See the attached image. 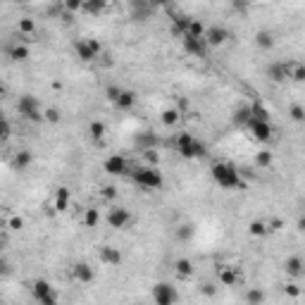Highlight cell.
I'll return each instance as SVG.
<instances>
[{
  "instance_id": "obj_20",
  "label": "cell",
  "mask_w": 305,
  "mask_h": 305,
  "mask_svg": "<svg viewBox=\"0 0 305 305\" xmlns=\"http://www.w3.org/2000/svg\"><path fill=\"white\" fill-rule=\"evenodd\" d=\"M33 162V155L31 150H19L15 157H12V167H15L17 172H24V170H29Z\"/></svg>"
},
{
  "instance_id": "obj_15",
  "label": "cell",
  "mask_w": 305,
  "mask_h": 305,
  "mask_svg": "<svg viewBox=\"0 0 305 305\" xmlns=\"http://www.w3.org/2000/svg\"><path fill=\"white\" fill-rule=\"evenodd\" d=\"M98 255H100L103 265H110V267H119V265H122V260H124V258H122V251L115 248V246H100Z\"/></svg>"
},
{
  "instance_id": "obj_40",
  "label": "cell",
  "mask_w": 305,
  "mask_h": 305,
  "mask_svg": "<svg viewBox=\"0 0 305 305\" xmlns=\"http://www.w3.org/2000/svg\"><path fill=\"white\" fill-rule=\"evenodd\" d=\"M122 91H124L122 86H115V84H110V86L105 88V98H108V100L112 103V105H115V103L119 100V95H122Z\"/></svg>"
},
{
  "instance_id": "obj_3",
  "label": "cell",
  "mask_w": 305,
  "mask_h": 305,
  "mask_svg": "<svg viewBox=\"0 0 305 305\" xmlns=\"http://www.w3.org/2000/svg\"><path fill=\"white\" fill-rule=\"evenodd\" d=\"M174 146H177V153H179L184 160H200V157H205V143L188 131H181L179 136H177Z\"/></svg>"
},
{
  "instance_id": "obj_12",
  "label": "cell",
  "mask_w": 305,
  "mask_h": 305,
  "mask_svg": "<svg viewBox=\"0 0 305 305\" xmlns=\"http://www.w3.org/2000/svg\"><path fill=\"white\" fill-rule=\"evenodd\" d=\"M229 39H231V31H229L227 26H219V24H212L210 29L205 31L208 46H222V43H227Z\"/></svg>"
},
{
  "instance_id": "obj_22",
  "label": "cell",
  "mask_w": 305,
  "mask_h": 305,
  "mask_svg": "<svg viewBox=\"0 0 305 305\" xmlns=\"http://www.w3.org/2000/svg\"><path fill=\"white\" fill-rule=\"evenodd\" d=\"M248 234L255 236V239H265V236H269L272 234L269 222H265V219H255V222H251V224H248Z\"/></svg>"
},
{
  "instance_id": "obj_17",
  "label": "cell",
  "mask_w": 305,
  "mask_h": 305,
  "mask_svg": "<svg viewBox=\"0 0 305 305\" xmlns=\"http://www.w3.org/2000/svg\"><path fill=\"white\" fill-rule=\"evenodd\" d=\"M284 272L298 279V277H303L305 274V260L300 255H289V258L284 260Z\"/></svg>"
},
{
  "instance_id": "obj_29",
  "label": "cell",
  "mask_w": 305,
  "mask_h": 305,
  "mask_svg": "<svg viewBox=\"0 0 305 305\" xmlns=\"http://www.w3.org/2000/svg\"><path fill=\"white\" fill-rule=\"evenodd\" d=\"M253 119V112H251V105H241V108H236L234 112V122L239 126H248Z\"/></svg>"
},
{
  "instance_id": "obj_24",
  "label": "cell",
  "mask_w": 305,
  "mask_h": 305,
  "mask_svg": "<svg viewBox=\"0 0 305 305\" xmlns=\"http://www.w3.org/2000/svg\"><path fill=\"white\" fill-rule=\"evenodd\" d=\"M286 67H289V79H291V81L303 84V81H305V64L298 62V60H289Z\"/></svg>"
},
{
  "instance_id": "obj_39",
  "label": "cell",
  "mask_w": 305,
  "mask_h": 305,
  "mask_svg": "<svg viewBox=\"0 0 305 305\" xmlns=\"http://www.w3.org/2000/svg\"><path fill=\"white\" fill-rule=\"evenodd\" d=\"M193 234H196V231H193V227H191V224H181V227L174 231V236H177L179 241H191V239H193Z\"/></svg>"
},
{
  "instance_id": "obj_23",
  "label": "cell",
  "mask_w": 305,
  "mask_h": 305,
  "mask_svg": "<svg viewBox=\"0 0 305 305\" xmlns=\"http://www.w3.org/2000/svg\"><path fill=\"white\" fill-rule=\"evenodd\" d=\"M243 300L248 305H265V300H267V293L260 286H251V289L246 291V296H243Z\"/></svg>"
},
{
  "instance_id": "obj_5",
  "label": "cell",
  "mask_w": 305,
  "mask_h": 305,
  "mask_svg": "<svg viewBox=\"0 0 305 305\" xmlns=\"http://www.w3.org/2000/svg\"><path fill=\"white\" fill-rule=\"evenodd\" d=\"M74 53L81 62H93L103 53V46L95 39H79L74 41Z\"/></svg>"
},
{
  "instance_id": "obj_46",
  "label": "cell",
  "mask_w": 305,
  "mask_h": 305,
  "mask_svg": "<svg viewBox=\"0 0 305 305\" xmlns=\"http://www.w3.org/2000/svg\"><path fill=\"white\" fill-rule=\"evenodd\" d=\"M10 131H12L10 122H8V119H3V124H0V136H3V141H8V139H10Z\"/></svg>"
},
{
  "instance_id": "obj_6",
  "label": "cell",
  "mask_w": 305,
  "mask_h": 305,
  "mask_svg": "<svg viewBox=\"0 0 305 305\" xmlns=\"http://www.w3.org/2000/svg\"><path fill=\"white\" fill-rule=\"evenodd\" d=\"M179 300V291L170 282H157L153 286V303L155 305H177Z\"/></svg>"
},
{
  "instance_id": "obj_43",
  "label": "cell",
  "mask_w": 305,
  "mask_h": 305,
  "mask_svg": "<svg viewBox=\"0 0 305 305\" xmlns=\"http://www.w3.org/2000/svg\"><path fill=\"white\" fill-rule=\"evenodd\" d=\"M43 117H46V122H50V124H57V122H60V110L48 108V110H46V115H43Z\"/></svg>"
},
{
  "instance_id": "obj_4",
  "label": "cell",
  "mask_w": 305,
  "mask_h": 305,
  "mask_svg": "<svg viewBox=\"0 0 305 305\" xmlns=\"http://www.w3.org/2000/svg\"><path fill=\"white\" fill-rule=\"evenodd\" d=\"M17 112H19V117L29 119V122H43V119H46L43 117L46 110L41 108V103L29 93L19 95V100H17Z\"/></svg>"
},
{
  "instance_id": "obj_13",
  "label": "cell",
  "mask_w": 305,
  "mask_h": 305,
  "mask_svg": "<svg viewBox=\"0 0 305 305\" xmlns=\"http://www.w3.org/2000/svg\"><path fill=\"white\" fill-rule=\"evenodd\" d=\"M170 10V8H167ZM170 15H172V29L174 33H179L181 39L191 31V24H193V17L184 15V12H177V10H170Z\"/></svg>"
},
{
  "instance_id": "obj_36",
  "label": "cell",
  "mask_w": 305,
  "mask_h": 305,
  "mask_svg": "<svg viewBox=\"0 0 305 305\" xmlns=\"http://www.w3.org/2000/svg\"><path fill=\"white\" fill-rule=\"evenodd\" d=\"M272 160H274V155L269 150H260L258 155H255V164H258L260 170H267V167L272 164Z\"/></svg>"
},
{
  "instance_id": "obj_21",
  "label": "cell",
  "mask_w": 305,
  "mask_h": 305,
  "mask_svg": "<svg viewBox=\"0 0 305 305\" xmlns=\"http://www.w3.org/2000/svg\"><path fill=\"white\" fill-rule=\"evenodd\" d=\"M150 12H153V5H148V3H143V0H136L131 5V17L136 19V22H146L150 17Z\"/></svg>"
},
{
  "instance_id": "obj_38",
  "label": "cell",
  "mask_w": 305,
  "mask_h": 305,
  "mask_svg": "<svg viewBox=\"0 0 305 305\" xmlns=\"http://www.w3.org/2000/svg\"><path fill=\"white\" fill-rule=\"evenodd\" d=\"M88 133H91L93 141H103V136H105V124H103V122H91Z\"/></svg>"
},
{
  "instance_id": "obj_35",
  "label": "cell",
  "mask_w": 305,
  "mask_h": 305,
  "mask_svg": "<svg viewBox=\"0 0 305 305\" xmlns=\"http://www.w3.org/2000/svg\"><path fill=\"white\" fill-rule=\"evenodd\" d=\"M160 119H162L164 126H174L177 122H179V112H177L174 108H167V110H162V117Z\"/></svg>"
},
{
  "instance_id": "obj_48",
  "label": "cell",
  "mask_w": 305,
  "mask_h": 305,
  "mask_svg": "<svg viewBox=\"0 0 305 305\" xmlns=\"http://www.w3.org/2000/svg\"><path fill=\"white\" fill-rule=\"evenodd\" d=\"M200 293H203V296H215V286H212V284H203V286H200Z\"/></svg>"
},
{
  "instance_id": "obj_34",
  "label": "cell",
  "mask_w": 305,
  "mask_h": 305,
  "mask_svg": "<svg viewBox=\"0 0 305 305\" xmlns=\"http://www.w3.org/2000/svg\"><path fill=\"white\" fill-rule=\"evenodd\" d=\"M289 115L293 122H298V124H305V105H300V103H293L289 108Z\"/></svg>"
},
{
  "instance_id": "obj_14",
  "label": "cell",
  "mask_w": 305,
  "mask_h": 305,
  "mask_svg": "<svg viewBox=\"0 0 305 305\" xmlns=\"http://www.w3.org/2000/svg\"><path fill=\"white\" fill-rule=\"evenodd\" d=\"M184 43V50H186L191 57H203L208 53V41L205 39H196V36H184L181 39Z\"/></svg>"
},
{
  "instance_id": "obj_37",
  "label": "cell",
  "mask_w": 305,
  "mask_h": 305,
  "mask_svg": "<svg viewBox=\"0 0 305 305\" xmlns=\"http://www.w3.org/2000/svg\"><path fill=\"white\" fill-rule=\"evenodd\" d=\"M33 31H36L33 19H19V39H26V36H31Z\"/></svg>"
},
{
  "instance_id": "obj_49",
  "label": "cell",
  "mask_w": 305,
  "mask_h": 305,
  "mask_svg": "<svg viewBox=\"0 0 305 305\" xmlns=\"http://www.w3.org/2000/svg\"><path fill=\"white\" fill-rule=\"evenodd\" d=\"M267 222H269V229H272V231H279V229L284 227L282 219H267Z\"/></svg>"
},
{
  "instance_id": "obj_33",
  "label": "cell",
  "mask_w": 305,
  "mask_h": 305,
  "mask_svg": "<svg viewBox=\"0 0 305 305\" xmlns=\"http://www.w3.org/2000/svg\"><path fill=\"white\" fill-rule=\"evenodd\" d=\"M103 10H105V3H103V0H86L81 12H86V15H100Z\"/></svg>"
},
{
  "instance_id": "obj_8",
  "label": "cell",
  "mask_w": 305,
  "mask_h": 305,
  "mask_svg": "<svg viewBox=\"0 0 305 305\" xmlns=\"http://www.w3.org/2000/svg\"><path fill=\"white\" fill-rule=\"evenodd\" d=\"M103 170L112 177H124V174L131 172V164L124 155H110L105 162H103Z\"/></svg>"
},
{
  "instance_id": "obj_7",
  "label": "cell",
  "mask_w": 305,
  "mask_h": 305,
  "mask_svg": "<svg viewBox=\"0 0 305 305\" xmlns=\"http://www.w3.org/2000/svg\"><path fill=\"white\" fill-rule=\"evenodd\" d=\"M31 296L36 298L39 305H57V293H55L50 282H46V279L31 282Z\"/></svg>"
},
{
  "instance_id": "obj_41",
  "label": "cell",
  "mask_w": 305,
  "mask_h": 305,
  "mask_svg": "<svg viewBox=\"0 0 305 305\" xmlns=\"http://www.w3.org/2000/svg\"><path fill=\"white\" fill-rule=\"evenodd\" d=\"M67 12H81V8H84V0H67L62 5Z\"/></svg>"
},
{
  "instance_id": "obj_32",
  "label": "cell",
  "mask_w": 305,
  "mask_h": 305,
  "mask_svg": "<svg viewBox=\"0 0 305 305\" xmlns=\"http://www.w3.org/2000/svg\"><path fill=\"white\" fill-rule=\"evenodd\" d=\"M251 112H253V119H258V122H269V110H267L262 103H253Z\"/></svg>"
},
{
  "instance_id": "obj_1",
  "label": "cell",
  "mask_w": 305,
  "mask_h": 305,
  "mask_svg": "<svg viewBox=\"0 0 305 305\" xmlns=\"http://www.w3.org/2000/svg\"><path fill=\"white\" fill-rule=\"evenodd\" d=\"M212 179H215V184H217L219 188H224V191H234V188H243L246 184H243L241 179V172H239V167L231 162H215L212 164Z\"/></svg>"
},
{
  "instance_id": "obj_42",
  "label": "cell",
  "mask_w": 305,
  "mask_h": 305,
  "mask_svg": "<svg viewBox=\"0 0 305 305\" xmlns=\"http://www.w3.org/2000/svg\"><path fill=\"white\" fill-rule=\"evenodd\" d=\"M284 293H286L289 298H298L303 291H300V286H298V284L291 282V284H286V286H284Z\"/></svg>"
},
{
  "instance_id": "obj_30",
  "label": "cell",
  "mask_w": 305,
  "mask_h": 305,
  "mask_svg": "<svg viewBox=\"0 0 305 305\" xmlns=\"http://www.w3.org/2000/svg\"><path fill=\"white\" fill-rule=\"evenodd\" d=\"M136 146H139L141 150H155L157 136H153V133H141V136L136 139Z\"/></svg>"
},
{
  "instance_id": "obj_25",
  "label": "cell",
  "mask_w": 305,
  "mask_h": 305,
  "mask_svg": "<svg viewBox=\"0 0 305 305\" xmlns=\"http://www.w3.org/2000/svg\"><path fill=\"white\" fill-rule=\"evenodd\" d=\"M67 208H70V188L60 186L57 191H55V210L67 212Z\"/></svg>"
},
{
  "instance_id": "obj_28",
  "label": "cell",
  "mask_w": 305,
  "mask_h": 305,
  "mask_svg": "<svg viewBox=\"0 0 305 305\" xmlns=\"http://www.w3.org/2000/svg\"><path fill=\"white\" fill-rule=\"evenodd\" d=\"M133 105H136V93H133L131 88H124V91H122V95H119V100L115 103V108H119V110H131Z\"/></svg>"
},
{
  "instance_id": "obj_50",
  "label": "cell",
  "mask_w": 305,
  "mask_h": 305,
  "mask_svg": "<svg viewBox=\"0 0 305 305\" xmlns=\"http://www.w3.org/2000/svg\"><path fill=\"white\" fill-rule=\"evenodd\" d=\"M296 227H298V231H303V234H305V215H303L300 219H298V224H296Z\"/></svg>"
},
{
  "instance_id": "obj_2",
  "label": "cell",
  "mask_w": 305,
  "mask_h": 305,
  "mask_svg": "<svg viewBox=\"0 0 305 305\" xmlns=\"http://www.w3.org/2000/svg\"><path fill=\"white\" fill-rule=\"evenodd\" d=\"M129 177H131V181L136 186L148 188V191H160L164 186L162 172L157 167H150V164H136V167H131Z\"/></svg>"
},
{
  "instance_id": "obj_31",
  "label": "cell",
  "mask_w": 305,
  "mask_h": 305,
  "mask_svg": "<svg viewBox=\"0 0 305 305\" xmlns=\"http://www.w3.org/2000/svg\"><path fill=\"white\" fill-rule=\"evenodd\" d=\"M98 222H100V212L95 210V208H86V210H84V227L93 229V227H98Z\"/></svg>"
},
{
  "instance_id": "obj_44",
  "label": "cell",
  "mask_w": 305,
  "mask_h": 305,
  "mask_svg": "<svg viewBox=\"0 0 305 305\" xmlns=\"http://www.w3.org/2000/svg\"><path fill=\"white\" fill-rule=\"evenodd\" d=\"M143 160H146V164H150V167H157V153L155 150H143Z\"/></svg>"
},
{
  "instance_id": "obj_11",
  "label": "cell",
  "mask_w": 305,
  "mask_h": 305,
  "mask_svg": "<svg viewBox=\"0 0 305 305\" xmlns=\"http://www.w3.org/2000/svg\"><path fill=\"white\" fill-rule=\"evenodd\" d=\"M70 277L79 284H91L95 279V269L88 262H74L70 267Z\"/></svg>"
},
{
  "instance_id": "obj_47",
  "label": "cell",
  "mask_w": 305,
  "mask_h": 305,
  "mask_svg": "<svg viewBox=\"0 0 305 305\" xmlns=\"http://www.w3.org/2000/svg\"><path fill=\"white\" fill-rule=\"evenodd\" d=\"M22 227H24V219L22 217H12V219H10V229H12V231H19Z\"/></svg>"
},
{
  "instance_id": "obj_26",
  "label": "cell",
  "mask_w": 305,
  "mask_h": 305,
  "mask_svg": "<svg viewBox=\"0 0 305 305\" xmlns=\"http://www.w3.org/2000/svg\"><path fill=\"white\" fill-rule=\"evenodd\" d=\"M8 55L10 60H15V62H24V60H29V48L24 43H15V46L8 48Z\"/></svg>"
},
{
  "instance_id": "obj_18",
  "label": "cell",
  "mask_w": 305,
  "mask_h": 305,
  "mask_svg": "<svg viewBox=\"0 0 305 305\" xmlns=\"http://www.w3.org/2000/svg\"><path fill=\"white\" fill-rule=\"evenodd\" d=\"M267 77L272 79L274 84H284V81L289 79V67H286V62H272L267 67Z\"/></svg>"
},
{
  "instance_id": "obj_9",
  "label": "cell",
  "mask_w": 305,
  "mask_h": 305,
  "mask_svg": "<svg viewBox=\"0 0 305 305\" xmlns=\"http://www.w3.org/2000/svg\"><path fill=\"white\" fill-rule=\"evenodd\" d=\"M246 129L251 131V136L258 143L272 141V136H274V129H272V124H269V122H258V119H251V124L246 126Z\"/></svg>"
},
{
  "instance_id": "obj_27",
  "label": "cell",
  "mask_w": 305,
  "mask_h": 305,
  "mask_svg": "<svg viewBox=\"0 0 305 305\" xmlns=\"http://www.w3.org/2000/svg\"><path fill=\"white\" fill-rule=\"evenodd\" d=\"M255 43H258V48H262V50H272L274 48V33L267 31V29H260V31L255 33Z\"/></svg>"
},
{
  "instance_id": "obj_16",
  "label": "cell",
  "mask_w": 305,
  "mask_h": 305,
  "mask_svg": "<svg viewBox=\"0 0 305 305\" xmlns=\"http://www.w3.org/2000/svg\"><path fill=\"white\" fill-rule=\"evenodd\" d=\"M217 277H219V282L224 284V286H239V282H241L239 269L231 267V265H219L217 267Z\"/></svg>"
},
{
  "instance_id": "obj_19",
  "label": "cell",
  "mask_w": 305,
  "mask_h": 305,
  "mask_svg": "<svg viewBox=\"0 0 305 305\" xmlns=\"http://www.w3.org/2000/svg\"><path fill=\"white\" fill-rule=\"evenodd\" d=\"M172 269H174V274H177L179 279H191V277H193V262H191L188 258L174 260Z\"/></svg>"
},
{
  "instance_id": "obj_10",
  "label": "cell",
  "mask_w": 305,
  "mask_h": 305,
  "mask_svg": "<svg viewBox=\"0 0 305 305\" xmlns=\"http://www.w3.org/2000/svg\"><path fill=\"white\" fill-rule=\"evenodd\" d=\"M129 222H131V212L122 208V205H115V208L108 210V224L112 229H124Z\"/></svg>"
},
{
  "instance_id": "obj_45",
  "label": "cell",
  "mask_w": 305,
  "mask_h": 305,
  "mask_svg": "<svg viewBox=\"0 0 305 305\" xmlns=\"http://www.w3.org/2000/svg\"><path fill=\"white\" fill-rule=\"evenodd\" d=\"M100 196L105 198V200H115V198H117V188L115 186H103Z\"/></svg>"
}]
</instances>
